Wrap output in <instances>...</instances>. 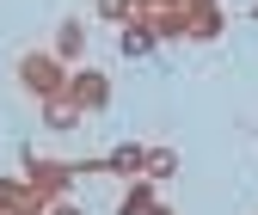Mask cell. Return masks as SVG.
<instances>
[{
  "label": "cell",
  "mask_w": 258,
  "mask_h": 215,
  "mask_svg": "<svg viewBox=\"0 0 258 215\" xmlns=\"http://www.w3.org/2000/svg\"><path fill=\"white\" fill-rule=\"evenodd\" d=\"M19 80L37 92V99H55V92H68L74 68H68V61H55V49H31V55L19 61Z\"/></svg>",
  "instance_id": "obj_1"
},
{
  "label": "cell",
  "mask_w": 258,
  "mask_h": 215,
  "mask_svg": "<svg viewBox=\"0 0 258 215\" xmlns=\"http://www.w3.org/2000/svg\"><path fill=\"white\" fill-rule=\"evenodd\" d=\"M74 160H49V154H31L25 160V184H37V191L49 197V203H61V197H74Z\"/></svg>",
  "instance_id": "obj_2"
},
{
  "label": "cell",
  "mask_w": 258,
  "mask_h": 215,
  "mask_svg": "<svg viewBox=\"0 0 258 215\" xmlns=\"http://www.w3.org/2000/svg\"><path fill=\"white\" fill-rule=\"evenodd\" d=\"M68 99H74L80 111H105V105H111V80H105V68H74Z\"/></svg>",
  "instance_id": "obj_3"
},
{
  "label": "cell",
  "mask_w": 258,
  "mask_h": 215,
  "mask_svg": "<svg viewBox=\"0 0 258 215\" xmlns=\"http://www.w3.org/2000/svg\"><path fill=\"white\" fill-rule=\"evenodd\" d=\"M49 49H55V61L80 68V55H86V25H80V19H61V25H55V43H49Z\"/></svg>",
  "instance_id": "obj_4"
},
{
  "label": "cell",
  "mask_w": 258,
  "mask_h": 215,
  "mask_svg": "<svg viewBox=\"0 0 258 215\" xmlns=\"http://www.w3.org/2000/svg\"><path fill=\"white\" fill-rule=\"evenodd\" d=\"M105 172H117V178H142V172H148V148H142V141H117V148L105 154Z\"/></svg>",
  "instance_id": "obj_5"
},
{
  "label": "cell",
  "mask_w": 258,
  "mask_h": 215,
  "mask_svg": "<svg viewBox=\"0 0 258 215\" xmlns=\"http://www.w3.org/2000/svg\"><path fill=\"white\" fill-rule=\"evenodd\" d=\"M117 215H160V184H154V178H129Z\"/></svg>",
  "instance_id": "obj_6"
},
{
  "label": "cell",
  "mask_w": 258,
  "mask_h": 215,
  "mask_svg": "<svg viewBox=\"0 0 258 215\" xmlns=\"http://www.w3.org/2000/svg\"><path fill=\"white\" fill-rule=\"evenodd\" d=\"M43 123H49V129H80L86 111L68 99V92H55V99H43Z\"/></svg>",
  "instance_id": "obj_7"
},
{
  "label": "cell",
  "mask_w": 258,
  "mask_h": 215,
  "mask_svg": "<svg viewBox=\"0 0 258 215\" xmlns=\"http://www.w3.org/2000/svg\"><path fill=\"white\" fill-rule=\"evenodd\" d=\"M117 49H123V55H154V49H160V37L136 19V25H123V31H117Z\"/></svg>",
  "instance_id": "obj_8"
},
{
  "label": "cell",
  "mask_w": 258,
  "mask_h": 215,
  "mask_svg": "<svg viewBox=\"0 0 258 215\" xmlns=\"http://www.w3.org/2000/svg\"><path fill=\"white\" fill-rule=\"evenodd\" d=\"M221 31H228V13L209 7V13H190V43H215Z\"/></svg>",
  "instance_id": "obj_9"
},
{
  "label": "cell",
  "mask_w": 258,
  "mask_h": 215,
  "mask_svg": "<svg viewBox=\"0 0 258 215\" xmlns=\"http://www.w3.org/2000/svg\"><path fill=\"white\" fill-rule=\"evenodd\" d=\"M148 31L160 43H178V37H190V13L178 7V13H160V19H148Z\"/></svg>",
  "instance_id": "obj_10"
},
{
  "label": "cell",
  "mask_w": 258,
  "mask_h": 215,
  "mask_svg": "<svg viewBox=\"0 0 258 215\" xmlns=\"http://www.w3.org/2000/svg\"><path fill=\"white\" fill-rule=\"evenodd\" d=\"M142 178L172 184V178H178V148H148V172H142Z\"/></svg>",
  "instance_id": "obj_11"
},
{
  "label": "cell",
  "mask_w": 258,
  "mask_h": 215,
  "mask_svg": "<svg viewBox=\"0 0 258 215\" xmlns=\"http://www.w3.org/2000/svg\"><path fill=\"white\" fill-rule=\"evenodd\" d=\"M92 7H99V19H105L111 31H123V25H136V19H142L136 0H92Z\"/></svg>",
  "instance_id": "obj_12"
},
{
  "label": "cell",
  "mask_w": 258,
  "mask_h": 215,
  "mask_svg": "<svg viewBox=\"0 0 258 215\" xmlns=\"http://www.w3.org/2000/svg\"><path fill=\"white\" fill-rule=\"evenodd\" d=\"M19 197H25V172H19V178H13V172H0V209H13Z\"/></svg>",
  "instance_id": "obj_13"
},
{
  "label": "cell",
  "mask_w": 258,
  "mask_h": 215,
  "mask_svg": "<svg viewBox=\"0 0 258 215\" xmlns=\"http://www.w3.org/2000/svg\"><path fill=\"white\" fill-rule=\"evenodd\" d=\"M136 7H142V25H148V19H160V13H178L184 0H136Z\"/></svg>",
  "instance_id": "obj_14"
},
{
  "label": "cell",
  "mask_w": 258,
  "mask_h": 215,
  "mask_svg": "<svg viewBox=\"0 0 258 215\" xmlns=\"http://www.w3.org/2000/svg\"><path fill=\"white\" fill-rule=\"evenodd\" d=\"M49 215H86V209H80L74 197H61V203H49Z\"/></svg>",
  "instance_id": "obj_15"
},
{
  "label": "cell",
  "mask_w": 258,
  "mask_h": 215,
  "mask_svg": "<svg viewBox=\"0 0 258 215\" xmlns=\"http://www.w3.org/2000/svg\"><path fill=\"white\" fill-rule=\"evenodd\" d=\"M209 7H221V0H184V13H209Z\"/></svg>",
  "instance_id": "obj_16"
},
{
  "label": "cell",
  "mask_w": 258,
  "mask_h": 215,
  "mask_svg": "<svg viewBox=\"0 0 258 215\" xmlns=\"http://www.w3.org/2000/svg\"><path fill=\"white\" fill-rule=\"evenodd\" d=\"M252 19H258V7H252Z\"/></svg>",
  "instance_id": "obj_17"
},
{
  "label": "cell",
  "mask_w": 258,
  "mask_h": 215,
  "mask_svg": "<svg viewBox=\"0 0 258 215\" xmlns=\"http://www.w3.org/2000/svg\"><path fill=\"white\" fill-rule=\"evenodd\" d=\"M0 215H7V209H0Z\"/></svg>",
  "instance_id": "obj_18"
}]
</instances>
